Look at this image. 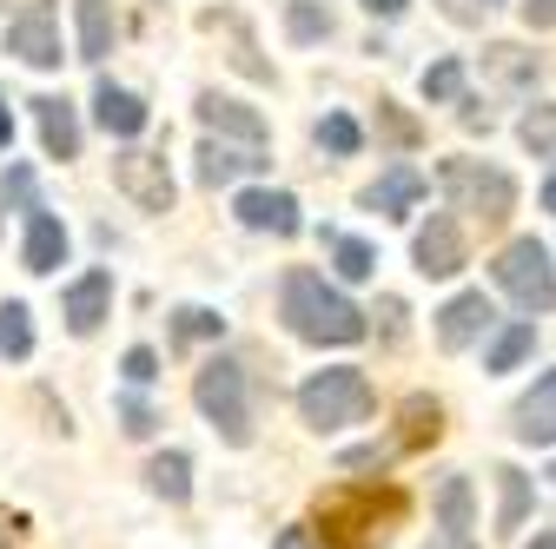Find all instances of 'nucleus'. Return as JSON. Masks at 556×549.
Segmentation results:
<instances>
[{
    "mask_svg": "<svg viewBox=\"0 0 556 549\" xmlns=\"http://www.w3.org/2000/svg\"><path fill=\"white\" fill-rule=\"evenodd\" d=\"M278 318H286L292 337H305V345H358L371 331L365 311L338 285H325V271H312V265L286 271V285H278Z\"/></svg>",
    "mask_w": 556,
    "mask_h": 549,
    "instance_id": "nucleus-1",
    "label": "nucleus"
},
{
    "mask_svg": "<svg viewBox=\"0 0 556 549\" xmlns=\"http://www.w3.org/2000/svg\"><path fill=\"white\" fill-rule=\"evenodd\" d=\"M397 516H404V490L344 484V490H331L318 503V542L325 549H378Z\"/></svg>",
    "mask_w": 556,
    "mask_h": 549,
    "instance_id": "nucleus-2",
    "label": "nucleus"
},
{
    "mask_svg": "<svg viewBox=\"0 0 556 549\" xmlns=\"http://www.w3.org/2000/svg\"><path fill=\"white\" fill-rule=\"evenodd\" d=\"M371 378L358 371V365H331V371H312L305 384H299V418L318 431V437H331V431H344V424H365L371 418Z\"/></svg>",
    "mask_w": 556,
    "mask_h": 549,
    "instance_id": "nucleus-3",
    "label": "nucleus"
},
{
    "mask_svg": "<svg viewBox=\"0 0 556 549\" xmlns=\"http://www.w3.org/2000/svg\"><path fill=\"white\" fill-rule=\"evenodd\" d=\"M192 404H199V418L213 424L232 450L252 444V384H245L239 358H205L199 378H192Z\"/></svg>",
    "mask_w": 556,
    "mask_h": 549,
    "instance_id": "nucleus-4",
    "label": "nucleus"
},
{
    "mask_svg": "<svg viewBox=\"0 0 556 549\" xmlns=\"http://www.w3.org/2000/svg\"><path fill=\"white\" fill-rule=\"evenodd\" d=\"M438 186L451 192V213H470L483 226H504L517 213V179L504 166H483V159H444Z\"/></svg>",
    "mask_w": 556,
    "mask_h": 549,
    "instance_id": "nucleus-5",
    "label": "nucleus"
},
{
    "mask_svg": "<svg viewBox=\"0 0 556 549\" xmlns=\"http://www.w3.org/2000/svg\"><path fill=\"white\" fill-rule=\"evenodd\" d=\"M491 279L504 298H517V311H556V265H549V245L543 239H510L497 258H491Z\"/></svg>",
    "mask_w": 556,
    "mask_h": 549,
    "instance_id": "nucleus-6",
    "label": "nucleus"
},
{
    "mask_svg": "<svg viewBox=\"0 0 556 549\" xmlns=\"http://www.w3.org/2000/svg\"><path fill=\"white\" fill-rule=\"evenodd\" d=\"M8 53L21 66H34V74H53V66L66 60L60 53V14L47 8V0H27V8L8 21Z\"/></svg>",
    "mask_w": 556,
    "mask_h": 549,
    "instance_id": "nucleus-7",
    "label": "nucleus"
},
{
    "mask_svg": "<svg viewBox=\"0 0 556 549\" xmlns=\"http://www.w3.org/2000/svg\"><path fill=\"white\" fill-rule=\"evenodd\" d=\"M113 186L139 205V213H173V173H166V153L126 146V153L113 159Z\"/></svg>",
    "mask_w": 556,
    "mask_h": 549,
    "instance_id": "nucleus-8",
    "label": "nucleus"
},
{
    "mask_svg": "<svg viewBox=\"0 0 556 549\" xmlns=\"http://www.w3.org/2000/svg\"><path fill=\"white\" fill-rule=\"evenodd\" d=\"M232 219L245 226V232H271V239H299V199L286 192V186H245L239 199H232Z\"/></svg>",
    "mask_w": 556,
    "mask_h": 549,
    "instance_id": "nucleus-9",
    "label": "nucleus"
},
{
    "mask_svg": "<svg viewBox=\"0 0 556 549\" xmlns=\"http://www.w3.org/2000/svg\"><path fill=\"white\" fill-rule=\"evenodd\" d=\"M410 258H417V271L425 279H457L464 271V226L451 219V213H431L425 226H417V239H410Z\"/></svg>",
    "mask_w": 556,
    "mask_h": 549,
    "instance_id": "nucleus-10",
    "label": "nucleus"
},
{
    "mask_svg": "<svg viewBox=\"0 0 556 549\" xmlns=\"http://www.w3.org/2000/svg\"><path fill=\"white\" fill-rule=\"evenodd\" d=\"M60 318L74 337H93L113 318V271H80V279L60 292Z\"/></svg>",
    "mask_w": 556,
    "mask_h": 549,
    "instance_id": "nucleus-11",
    "label": "nucleus"
},
{
    "mask_svg": "<svg viewBox=\"0 0 556 549\" xmlns=\"http://www.w3.org/2000/svg\"><path fill=\"white\" fill-rule=\"evenodd\" d=\"M425 192H431V179L417 173V166H384L371 186H365V213H378V219H410L417 205H425Z\"/></svg>",
    "mask_w": 556,
    "mask_h": 549,
    "instance_id": "nucleus-12",
    "label": "nucleus"
},
{
    "mask_svg": "<svg viewBox=\"0 0 556 549\" xmlns=\"http://www.w3.org/2000/svg\"><path fill=\"white\" fill-rule=\"evenodd\" d=\"M199 126L213 132V140H239V146H265L271 140L265 113H252L245 100H226V93H199Z\"/></svg>",
    "mask_w": 556,
    "mask_h": 549,
    "instance_id": "nucleus-13",
    "label": "nucleus"
},
{
    "mask_svg": "<svg viewBox=\"0 0 556 549\" xmlns=\"http://www.w3.org/2000/svg\"><path fill=\"white\" fill-rule=\"evenodd\" d=\"M491 324H497L491 298H483V292H457V298L438 311V345H444V352H470L477 337H491Z\"/></svg>",
    "mask_w": 556,
    "mask_h": 549,
    "instance_id": "nucleus-14",
    "label": "nucleus"
},
{
    "mask_svg": "<svg viewBox=\"0 0 556 549\" xmlns=\"http://www.w3.org/2000/svg\"><path fill=\"white\" fill-rule=\"evenodd\" d=\"M510 431H517V444H536V450H549V444H556V371H543V378L517 397Z\"/></svg>",
    "mask_w": 556,
    "mask_h": 549,
    "instance_id": "nucleus-15",
    "label": "nucleus"
},
{
    "mask_svg": "<svg viewBox=\"0 0 556 549\" xmlns=\"http://www.w3.org/2000/svg\"><path fill=\"white\" fill-rule=\"evenodd\" d=\"M27 106H34V126H40V153L47 159H80V113H74V100L40 93Z\"/></svg>",
    "mask_w": 556,
    "mask_h": 549,
    "instance_id": "nucleus-16",
    "label": "nucleus"
},
{
    "mask_svg": "<svg viewBox=\"0 0 556 549\" xmlns=\"http://www.w3.org/2000/svg\"><path fill=\"white\" fill-rule=\"evenodd\" d=\"M21 265L34 271V279H47V271L66 265V226L47 213V205H27V232H21Z\"/></svg>",
    "mask_w": 556,
    "mask_h": 549,
    "instance_id": "nucleus-17",
    "label": "nucleus"
},
{
    "mask_svg": "<svg viewBox=\"0 0 556 549\" xmlns=\"http://www.w3.org/2000/svg\"><path fill=\"white\" fill-rule=\"evenodd\" d=\"M93 119L113 132V140H139V132L153 126V106L139 93H126V87H113V80H100L93 87Z\"/></svg>",
    "mask_w": 556,
    "mask_h": 549,
    "instance_id": "nucleus-18",
    "label": "nucleus"
},
{
    "mask_svg": "<svg viewBox=\"0 0 556 549\" xmlns=\"http://www.w3.org/2000/svg\"><path fill=\"white\" fill-rule=\"evenodd\" d=\"M192 159H199V166H192L199 186H232V179H245V173H265L258 146H239V140H205Z\"/></svg>",
    "mask_w": 556,
    "mask_h": 549,
    "instance_id": "nucleus-19",
    "label": "nucleus"
},
{
    "mask_svg": "<svg viewBox=\"0 0 556 549\" xmlns=\"http://www.w3.org/2000/svg\"><path fill=\"white\" fill-rule=\"evenodd\" d=\"M530 352H536V318H510L483 337V371H517Z\"/></svg>",
    "mask_w": 556,
    "mask_h": 549,
    "instance_id": "nucleus-20",
    "label": "nucleus"
},
{
    "mask_svg": "<svg viewBox=\"0 0 556 549\" xmlns=\"http://www.w3.org/2000/svg\"><path fill=\"white\" fill-rule=\"evenodd\" d=\"M483 66H491V80H497L504 93H530V87H536V53H523V47H510V40L483 47Z\"/></svg>",
    "mask_w": 556,
    "mask_h": 549,
    "instance_id": "nucleus-21",
    "label": "nucleus"
},
{
    "mask_svg": "<svg viewBox=\"0 0 556 549\" xmlns=\"http://www.w3.org/2000/svg\"><path fill=\"white\" fill-rule=\"evenodd\" d=\"M74 14H80V60H106L119 27H113V0H74Z\"/></svg>",
    "mask_w": 556,
    "mask_h": 549,
    "instance_id": "nucleus-22",
    "label": "nucleus"
},
{
    "mask_svg": "<svg viewBox=\"0 0 556 549\" xmlns=\"http://www.w3.org/2000/svg\"><path fill=\"white\" fill-rule=\"evenodd\" d=\"M147 490L166 497V503H186V497H192V457H186V450H160V457L147 463Z\"/></svg>",
    "mask_w": 556,
    "mask_h": 549,
    "instance_id": "nucleus-23",
    "label": "nucleus"
},
{
    "mask_svg": "<svg viewBox=\"0 0 556 549\" xmlns=\"http://www.w3.org/2000/svg\"><path fill=\"white\" fill-rule=\"evenodd\" d=\"M325 245H331V265H338V279L365 285L371 271H378V245H371V239H352V232H325Z\"/></svg>",
    "mask_w": 556,
    "mask_h": 549,
    "instance_id": "nucleus-24",
    "label": "nucleus"
},
{
    "mask_svg": "<svg viewBox=\"0 0 556 549\" xmlns=\"http://www.w3.org/2000/svg\"><path fill=\"white\" fill-rule=\"evenodd\" d=\"M470 516H477L470 476H444V484H438V529L444 536H470Z\"/></svg>",
    "mask_w": 556,
    "mask_h": 549,
    "instance_id": "nucleus-25",
    "label": "nucleus"
},
{
    "mask_svg": "<svg viewBox=\"0 0 556 549\" xmlns=\"http://www.w3.org/2000/svg\"><path fill=\"white\" fill-rule=\"evenodd\" d=\"M517 140H523V153H536V159H556V100H536V106H523V119H517Z\"/></svg>",
    "mask_w": 556,
    "mask_h": 549,
    "instance_id": "nucleus-26",
    "label": "nucleus"
},
{
    "mask_svg": "<svg viewBox=\"0 0 556 549\" xmlns=\"http://www.w3.org/2000/svg\"><path fill=\"white\" fill-rule=\"evenodd\" d=\"M523 516H530V476L523 470H497V529L510 536V529H523Z\"/></svg>",
    "mask_w": 556,
    "mask_h": 549,
    "instance_id": "nucleus-27",
    "label": "nucleus"
},
{
    "mask_svg": "<svg viewBox=\"0 0 556 549\" xmlns=\"http://www.w3.org/2000/svg\"><path fill=\"white\" fill-rule=\"evenodd\" d=\"M286 34H292L299 47L331 40V8H325V0H286Z\"/></svg>",
    "mask_w": 556,
    "mask_h": 549,
    "instance_id": "nucleus-28",
    "label": "nucleus"
},
{
    "mask_svg": "<svg viewBox=\"0 0 556 549\" xmlns=\"http://www.w3.org/2000/svg\"><path fill=\"white\" fill-rule=\"evenodd\" d=\"M397 418H404V431H397V444H404V450L431 444V437L444 431V410H438L431 397H404V410H397Z\"/></svg>",
    "mask_w": 556,
    "mask_h": 549,
    "instance_id": "nucleus-29",
    "label": "nucleus"
},
{
    "mask_svg": "<svg viewBox=\"0 0 556 549\" xmlns=\"http://www.w3.org/2000/svg\"><path fill=\"white\" fill-rule=\"evenodd\" d=\"M0 358H34V311L21 298L0 305Z\"/></svg>",
    "mask_w": 556,
    "mask_h": 549,
    "instance_id": "nucleus-30",
    "label": "nucleus"
},
{
    "mask_svg": "<svg viewBox=\"0 0 556 549\" xmlns=\"http://www.w3.org/2000/svg\"><path fill=\"white\" fill-rule=\"evenodd\" d=\"M417 87H425V100H431V106H457V100H464V60H457V53L431 60Z\"/></svg>",
    "mask_w": 556,
    "mask_h": 549,
    "instance_id": "nucleus-31",
    "label": "nucleus"
},
{
    "mask_svg": "<svg viewBox=\"0 0 556 549\" xmlns=\"http://www.w3.org/2000/svg\"><path fill=\"white\" fill-rule=\"evenodd\" d=\"M173 337L179 345H205V337H226V318L213 305H179L173 311Z\"/></svg>",
    "mask_w": 556,
    "mask_h": 549,
    "instance_id": "nucleus-32",
    "label": "nucleus"
},
{
    "mask_svg": "<svg viewBox=\"0 0 556 549\" xmlns=\"http://www.w3.org/2000/svg\"><path fill=\"white\" fill-rule=\"evenodd\" d=\"M318 146H325L331 159H352V153L365 146V126H358L352 113H325V119H318Z\"/></svg>",
    "mask_w": 556,
    "mask_h": 549,
    "instance_id": "nucleus-33",
    "label": "nucleus"
},
{
    "mask_svg": "<svg viewBox=\"0 0 556 549\" xmlns=\"http://www.w3.org/2000/svg\"><path fill=\"white\" fill-rule=\"evenodd\" d=\"M378 140H384V146H397V153H410L417 140H425V126H417L410 113H397L391 100H378Z\"/></svg>",
    "mask_w": 556,
    "mask_h": 549,
    "instance_id": "nucleus-34",
    "label": "nucleus"
},
{
    "mask_svg": "<svg viewBox=\"0 0 556 549\" xmlns=\"http://www.w3.org/2000/svg\"><path fill=\"white\" fill-rule=\"evenodd\" d=\"M113 418H119V431H126V437H153V431H160V410H153L147 397H139V391H119Z\"/></svg>",
    "mask_w": 556,
    "mask_h": 549,
    "instance_id": "nucleus-35",
    "label": "nucleus"
},
{
    "mask_svg": "<svg viewBox=\"0 0 556 549\" xmlns=\"http://www.w3.org/2000/svg\"><path fill=\"white\" fill-rule=\"evenodd\" d=\"M119 378H126L132 391H147V384L160 378V352H153V345H132V352L119 358Z\"/></svg>",
    "mask_w": 556,
    "mask_h": 549,
    "instance_id": "nucleus-36",
    "label": "nucleus"
},
{
    "mask_svg": "<svg viewBox=\"0 0 556 549\" xmlns=\"http://www.w3.org/2000/svg\"><path fill=\"white\" fill-rule=\"evenodd\" d=\"M397 450H404L397 437H391V444H358V450H344L338 463H344V470H384V463H391Z\"/></svg>",
    "mask_w": 556,
    "mask_h": 549,
    "instance_id": "nucleus-37",
    "label": "nucleus"
},
{
    "mask_svg": "<svg viewBox=\"0 0 556 549\" xmlns=\"http://www.w3.org/2000/svg\"><path fill=\"white\" fill-rule=\"evenodd\" d=\"M0 205H40V199H34V173H27V166H8V179H0Z\"/></svg>",
    "mask_w": 556,
    "mask_h": 549,
    "instance_id": "nucleus-38",
    "label": "nucleus"
},
{
    "mask_svg": "<svg viewBox=\"0 0 556 549\" xmlns=\"http://www.w3.org/2000/svg\"><path fill=\"white\" fill-rule=\"evenodd\" d=\"M523 27L530 34H549L556 27V0H523Z\"/></svg>",
    "mask_w": 556,
    "mask_h": 549,
    "instance_id": "nucleus-39",
    "label": "nucleus"
},
{
    "mask_svg": "<svg viewBox=\"0 0 556 549\" xmlns=\"http://www.w3.org/2000/svg\"><path fill=\"white\" fill-rule=\"evenodd\" d=\"M384 311V345H404V298H378Z\"/></svg>",
    "mask_w": 556,
    "mask_h": 549,
    "instance_id": "nucleus-40",
    "label": "nucleus"
},
{
    "mask_svg": "<svg viewBox=\"0 0 556 549\" xmlns=\"http://www.w3.org/2000/svg\"><path fill=\"white\" fill-rule=\"evenodd\" d=\"M271 549H325V542H318V529L292 523V529H278V536H271Z\"/></svg>",
    "mask_w": 556,
    "mask_h": 549,
    "instance_id": "nucleus-41",
    "label": "nucleus"
},
{
    "mask_svg": "<svg viewBox=\"0 0 556 549\" xmlns=\"http://www.w3.org/2000/svg\"><path fill=\"white\" fill-rule=\"evenodd\" d=\"M457 119H464L470 132H491V106H483V100H470V93L457 100Z\"/></svg>",
    "mask_w": 556,
    "mask_h": 549,
    "instance_id": "nucleus-42",
    "label": "nucleus"
},
{
    "mask_svg": "<svg viewBox=\"0 0 556 549\" xmlns=\"http://www.w3.org/2000/svg\"><path fill=\"white\" fill-rule=\"evenodd\" d=\"M410 8V0H365V14H378V21H397Z\"/></svg>",
    "mask_w": 556,
    "mask_h": 549,
    "instance_id": "nucleus-43",
    "label": "nucleus"
},
{
    "mask_svg": "<svg viewBox=\"0 0 556 549\" xmlns=\"http://www.w3.org/2000/svg\"><path fill=\"white\" fill-rule=\"evenodd\" d=\"M14 146V113H8V100H0V153Z\"/></svg>",
    "mask_w": 556,
    "mask_h": 549,
    "instance_id": "nucleus-44",
    "label": "nucleus"
},
{
    "mask_svg": "<svg viewBox=\"0 0 556 549\" xmlns=\"http://www.w3.org/2000/svg\"><path fill=\"white\" fill-rule=\"evenodd\" d=\"M425 549H477V542H470V536H431Z\"/></svg>",
    "mask_w": 556,
    "mask_h": 549,
    "instance_id": "nucleus-45",
    "label": "nucleus"
},
{
    "mask_svg": "<svg viewBox=\"0 0 556 549\" xmlns=\"http://www.w3.org/2000/svg\"><path fill=\"white\" fill-rule=\"evenodd\" d=\"M14 529H21L14 516H0V549H21V536H14Z\"/></svg>",
    "mask_w": 556,
    "mask_h": 549,
    "instance_id": "nucleus-46",
    "label": "nucleus"
},
{
    "mask_svg": "<svg viewBox=\"0 0 556 549\" xmlns=\"http://www.w3.org/2000/svg\"><path fill=\"white\" fill-rule=\"evenodd\" d=\"M543 213H556V173L543 179Z\"/></svg>",
    "mask_w": 556,
    "mask_h": 549,
    "instance_id": "nucleus-47",
    "label": "nucleus"
},
{
    "mask_svg": "<svg viewBox=\"0 0 556 549\" xmlns=\"http://www.w3.org/2000/svg\"><path fill=\"white\" fill-rule=\"evenodd\" d=\"M523 549H556V529H543L536 542H523Z\"/></svg>",
    "mask_w": 556,
    "mask_h": 549,
    "instance_id": "nucleus-48",
    "label": "nucleus"
},
{
    "mask_svg": "<svg viewBox=\"0 0 556 549\" xmlns=\"http://www.w3.org/2000/svg\"><path fill=\"white\" fill-rule=\"evenodd\" d=\"M549 484H556V463H549Z\"/></svg>",
    "mask_w": 556,
    "mask_h": 549,
    "instance_id": "nucleus-49",
    "label": "nucleus"
},
{
    "mask_svg": "<svg viewBox=\"0 0 556 549\" xmlns=\"http://www.w3.org/2000/svg\"><path fill=\"white\" fill-rule=\"evenodd\" d=\"M483 8H497V0H483Z\"/></svg>",
    "mask_w": 556,
    "mask_h": 549,
    "instance_id": "nucleus-50",
    "label": "nucleus"
}]
</instances>
